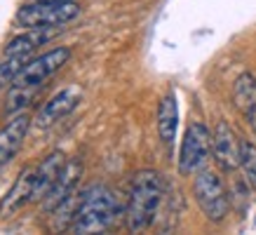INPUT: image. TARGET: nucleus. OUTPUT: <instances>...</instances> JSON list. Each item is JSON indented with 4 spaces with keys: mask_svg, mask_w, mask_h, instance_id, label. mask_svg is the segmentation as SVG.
<instances>
[{
    "mask_svg": "<svg viewBox=\"0 0 256 235\" xmlns=\"http://www.w3.org/2000/svg\"><path fill=\"white\" fill-rule=\"evenodd\" d=\"M164 184L160 172L156 170H139L132 179L130 198H127V210H124V226L132 233L146 230L156 221L158 207L162 202Z\"/></svg>",
    "mask_w": 256,
    "mask_h": 235,
    "instance_id": "f257e3e1",
    "label": "nucleus"
},
{
    "mask_svg": "<svg viewBox=\"0 0 256 235\" xmlns=\"http://www.w3.org/2000/svg\"><path fill=\"white\" fill-rule=\"evenodd\" d=\"M120 214L116 193L108 186H92L85 190L82 204L78 210V216L73 221V233H104L116 224V216Z\"/></svg>",
    "mask_w": 256,
    "mask_h": 235,
    "instance_id": "f03ea898",
    "label": "nucleus"
},
{
    "mask_svg": "<svg viewBox=\"0 0 256 235\" xmlns=\"http://www.w3.org/2000/svg\"><path fill=\"white\" fill-rule=\"evenodd\" d=\"M193 196L200 212L212 221V224H221L230 212V198L226 190V184L216 170L202 167L195 174L193 181Z\"/></svg>",
    "mask_w": 256,
    "mask_h": 235,
    "instance_id": "7ed1b4c3",
    "label": "nucleus"
},
{
    "mask_svg": "<svg viewBox=\"0 0 256 235\" xmlns=\"http://www.w3.org/2000/svg\"><path fill=\"white\" fill-rule=\"evenodd\" d=\"M80 14L76 0H54V2H31L16 12V24L26 28H56L73 22Z\"/></svg>",
    "mask_w": 256,
    "mask_h": 235,
    "instance_id": "20e7f679",
    "label": "nucleus"
},
{
    "mask_svg": "<svg viewBox=\"0 0 256 235\" xmlns=\"http://www.w3.org/2000/svg\"><path fill=\"white\" fill-rule=\"evenodd\" d=\"M212 156V132L204 122H190L181 141V153H178V174L190 176L198 174L207 164Z\"/></svg>",
    "mask_w": 256,
    "mask_h": 235,
    "instance_id": "39448f33",
    "label": "nucleus"
},
{
    "mask_svg": "<svg viewBox=\"0 0 256 235\" xmlns=\"http://www.w3.org/2000/svg\"><path fill=\"white\" fill-rule=\"evenodd\" d=\"M68 59H70V47H54V50H50V52L36 56V59H28L24 64V68L16 73L12 85L14 87L45 85Z\"/></svg>",
    "mask_w": 256,
    "mask_h": 235,
    "instance_id": "423d86ee",
    "label": "nucleus"
},
{
    "mask_svg": "<svg viewBox=\"0 0 256 235\" xmlns=\"http://www.w3.org/2000/svg\"><path fill=\"white\" fill-rule=\"evenodd\" d=\"M212 158L224 172H235L242 162V141L226 120H218L212 132Z\"/></svg>",
    "mask_w": 256,
    "mask_h": 235,
    "instance_id": "0eeeda50",
    "label": "nucleus"
},
{
    "mask_svg": "<svg viewBox=\"0 0 256 235\" xmlns=\"http://www.w3.org/2000/svg\"><path fill=\"white\" fill-rule=\"evenodd\" d=\"M82 99V90L78 85H70V87H64L54 96H50L42 106L38 108V113L33 116V125L40 127V130H47V127H52L56 120H62L70 113V110H76V106L80 104Z\"/></svg>",
    "mask_w": 256,
    "mask_h": 235,
    "instance_id": "6e6552de",
    "label": "nucleus"
},
{
    "mask_svg": "<svg viewBox=\"0 0 256 235\" xmlns=\"http://www.w3.org/2000/svg\"><path fill=\"white\" fill-rule=\"evenodd\" d=\"M80 174H82V162H80L78 158L66 160L62 174H59L56 181H54V186L50 188V190H47V196L42 198V210H45L47 214H52V212L59 207V202H64V200H66V198L78 188Z\"/></svg>",
    "mask_w": 256,
    "mask_h": 235,
    "instance_id": "1a4fd4ad",
    "label": "nucleus"
},
{
    "mask_svg": "<svg viewBox=\"0 0 256 235\" xmlns=\"http://www.w3.org/2000/svg\"><path fill=\"white\" fill-rule=\"evenodd\" d=\"M33 125V118H28L26 113H14V116L8 120V125L0 130V167L8 164L12 158L19 153L24 139Z\"/></svg>",
    "mask_w": 256,
    "mask_h": 235,
    "instance_id": "9d476101",
    "label": "nucleus"
},
{
    "mask_svg": "<svg viewBox=\"0 0 256 235\" xmlns=\"http://www.w3.org/2000/svg\"><path fill=\"white\" fill-rule=\"evenodd\" d=\"M33 172H36V167H26V170H22V174H19V176L14 179V184L10 186V190L5 193L2 202H0V219L14 216L22 207H26V204L31 202V198H33Z\"/></svg>",
    "mask_w": 256,
    "mask_h": 235,
    "instance_id": "9b49d317",
    "label": "nucleus"
},
{
    "mask_svg": "<svg viewBox=\"0 0 256 235\" xmlns=\"http://www.w3.org/2000/svg\"><path fill=\"white\" fill-rule=\"evenodd\" d=\"M64 164H66V156H64L62 150H52L47 158L40 160V164L36 167V172H33V198L31 202H38L42 198L47 196V190L54 186L56 176L62 174Z\"/></svg>",
    "mask_w": 256,
    "mask_h": 235,
    "instance_id": "f8f14e48",
    "label": "nucleus"
},
{
    "mask_svg": "<svg viewBox=\"0 0 256 235\" xmlns=\"http://www.w3.org/2000/svg\"><path fill=\"white\" fill-rule=\"evenodd\" d=\"M176 127H178V104H176V94L167 92L160 99L158 106V134L160 141L170 148L174 139H176Z\"/></svg>",
    "mask_w": 256,
    "mask_h": 235,
    "instance_id": "ddd939ff",
    "label": "nucleus"
},
{
    "mask_svg": "<svg viewBox=\"0 0 256 235\" xmlns=\"http://www.w3.org/2000/svg\"><path fill=\"white\" fill-rule=\"evenodd\" d=\"M42 31H47V28H28V33L12 38L8 42V47H5V56H16V54L28 56L38 45L50 40V33H42Z\"/></svg>",
    "mask_w": 256,
    "mask_h": 235,
    "instance_id": "4468645a",
    "label": "nucleus"
},
{
    "mask_svg": "<svg viewBox=\"0 0 256 235\" xmlns=\"http://www.w3.org/2000/svg\"><path fill=\"white\" fill-rule=\"evenodd\" d=\"M82 196H85V190H82V193L73 190L64 202H59V207L52 212V216H54V219H52V228H54V230H66V228L70 230L73 221L78 216L80 204H82Z\"/></svg>",
    "mask_w": 256,
    "mask_h": 235,
    "instance_id": "2eb2a0df",
    "label": "nucleus"
},
{
    "mask_svg": "<svg viewBox=\"0 0 256 235\" xmlns=\"http://www.w3.org/2000/svg\"><path fill=\"white\" fill-rule=\"evenodd\" d=\"M233 104L240 113L247 116L252 108H256V78L252 73H242L233 85Z\"/></svg>",
    "mask_w": 256,
    "mask_h": 235,
    "instance_id": "dca6fc26",
    "label": "nucleus"
},
{
    "mask_svg": "<svg viewBox=\"0 0 256 235\" xmlns=\"http://www.w3.org/2000/svg\"><path fill=\"white\" fill-rule=\"evenodd\" d=\"M42 87L45 85H36V87H14L12 85V92H10V96H8V106H5V113H8V116H14V113H22L24 108H28Z\"/></svg>",
    "mask_w": 256,
    "mask_h": 235,
    "instance_id": "f3484780",
    "label": "nucleus"
},
{
    "mask_svg": "<svg viewBox=\"0 0 256 235\" xmlns=\"http://www.w3.org/2000/svg\"><path fill=\"white\" fill-rule=\"evenodd\" d=\"M26 62H28V56H24V54H16V56H5L2 54V62H0V92L14 82L16 73L24 68V64Z\"/></svg>",
    "mask_w": 256,
    "mask_h": 235,
    "instance_id": "a211bd4d",
    "label": "nucleus"
},
{
    "mask_svg": "<svg viewBox=\"0 0 256 235\" xmlns=\"http://www.w3.org/2000/svg\"><path fill=\"white\" fill-rule=\"evenodd\" d=\"M240 167L247 174L249 184L256 188V144L252 141H242V162Z\"/></svg>",
    "mask_w": 256,
    "mask_h": 235,
    "instance_id": "6ab92c4d",
    "label": "nucleus"
},
{
    "mask_svg": "<svg viewBox=\"0 0 256 235\" xmlns=\"http://www.w3.org/2000/svg\"><path fill=\"white\" fill-rule=\"evenodd\" d=\"M247 120H249V125H252V130H254V134H256V108H252L247 113Z\"/></svg>",
    "mask_w": 256,
    "mask_h": 235,
    "instance_id": "aec40b11",
    "label": "nucleus"
},
{
    "mask_svg": "<svg viewBox=\"0 0 256 235\" xmlns=\"http://www.w3.org/2000/svg\"><path fill=\"white\" fill-rule=\"evenodd\" d=\"M33 2H54V0H33Z\"/></svg>",
    "mask_w": 256,
    "mask_h": 235,
    "instance_id": "412c9836",
    "label": "nucleus"
}]
</instances>
